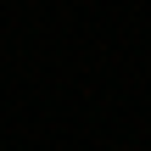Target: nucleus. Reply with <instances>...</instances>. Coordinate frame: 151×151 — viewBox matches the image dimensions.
<instances>
[]
</instances>
